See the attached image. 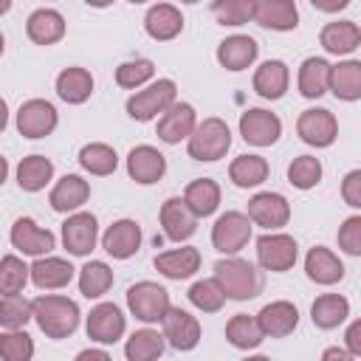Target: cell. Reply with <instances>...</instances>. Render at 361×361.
Wrapping results in <instances>:
<instances>
[{"mask_svg":"<svg viewBox=\"0 0 361 361\" xmlns=\"http://www.w3.org/2000/svg\"><path fill=\"white\" fill-rule=\"evenodd\" d=\"M296 259H299V245L290 234L265 231L262 237H257V262L262 271L285 274L296 265Z\"/></svg>","mask_w":361,"mask_h":361,"instance_id":"5b68a950","label":"cell"},{"mask_svg":"<svg viewBox=\"0 0 361 361\" xmlns=\"http://www.w3.org/2000/svg\"><path fill=\"white\" fill-rule=\"evenodd\" d=\"M251 20L271 31H293L299 25V8L293 0H251Z\"/></svg>","mask_w":361,"mask_h":361,"instance_id":"d6986e66","label":"cell"},{"mask_svg":"<svg viewBox=\"0 0 361 361\" xmlns=\"http://www.w3.org/2000/svg\"><path fill=\"white\" fill-rule=\"evenodd\" d=\"M214 282L220 285V290L226 293V299L234 302H245L254 299L262 290V276L254 268V262L243 259V257H226L214 262Z\"/></svg>","mask_w":361,"mask_h":361,"instance_id":"7a4b0ae2","label":"cell"},{"mask_svg":"<svg viewBox=\"0 0 361 361\" xmlns=\"http://www.w3.org/2000/svg\"><path fill=\"white\" fill-rule=\"evenodd\" d=\"M240 135L251 147H271L282 135V121L276 113L265 107H248L240 116Z\"/></svg>","mask_w":361,"mask_h":361,"instance_id":"4fadbf2b","label":"cell"},{"mask_svg":"<svg viewBox=\"0 0 361 361\" xmlns=\"http://www.w3.org/2000/svg\"><path fill=\"white\" fill-rule=\"evenodd\" d=\"M344 344H347L344 350H347L353 358H358V355H361V322H358V319L347 327V333H344Z\"/></svg>","mask_w":361,"mask_h":361,"instance_id":"816d5d0a","label":"cell"},{"mask_svg":"<svg viewBox=\"0 0 361 361\" xmlns=\"http://www.w3.org/2000/svg\"><path fill=\"white\" fill-rule=\"evenodd\" d=\"M31 319V302L23 293L0 296V327L3 330H23Z\"/></svg>","mask_w":361,"mask_h":361,"instance_id":"f6af8a7d","label":"cell"},{"mask_svg":"<svg viewBox=\"0 0 361 361\" xmlns=\"http://www.w3.org/2000/svg\"><path fill=\"white\" fill-rule=\"evenodd\" d=\"M338 248L350 257H358L361 254V217L358 214H350L341 226H338Z\"/></svg>","mask_w":361,"mask_h":361,"instance_id":"681fc988","label":"cell"},{"mask_svg":"<svg viewBox=\"0 0 361 361\" xmlns=\"http://www.w3.org/2000/svg\"><path fill=\"white\" fill-rule=\"evenodd\" d=\"M73 361H113V358H110V353H107V350H102V347H87V350L76 353V358H73Z\"/></svg>","mask_w":361,"mask_h":361,"instance_id":"f5cc1de1","label":"cell"},{"mask_svg":"<svg viewBox=\"0 0 361 361\" xmlns=\"http://www.w3.org/2000/svg\"><path fill=\"white\" fill-rule=\"evenodd\" d=\"M8 127V104H6V99L0 96V133Z\"/></svg>","mask_w":361,"mask_h":361,"instance_id":"9f6ffc18","label":"cell"},{"mask_svg":"<svg viewBox=\"0 0 361 361\" xmlns=\"http://www.w3.org/2000/svg\"><path fill=\"white\" fill-rule=\"evenodd\" d=\"M189 302L197 307V310H203V313H217L223 305H226V293L220 290V285L214 282V276L212 279H197L192 288H189Z\"/></svg>","mask_w":361,"mask_h":361,"instance_id":"7dc6e473","label":"cell"},{"mask_svg":"<svg viewBox=\"0 0 361 361\" xmlns=\"http://www.w3.org/2000/svg\"><path fill=\"white\" fill-rule=\"evenodd\" d=\"M175 102H178V85L172 79H158L127 99V116L135 121H152L161 118Z\"/></svg>","mask_w":361,"mask_h":361,"instance_id":"277c9868","label":"cell"},{"mask_svg":"<svg viewBox=\"0 0 361 361\" xmlns=\"http://www.w3.org/2000/svg\"><path fill=\"white\" fill-rule=\"evenodd\" d=\"M296 135L307 147L324 149L338 138V121L327 107H307L296 118Z\"/></svg>","mask_w":361,"mask_h":361,"instance_id":"ba28073f","label":"cell"},{"mask_svg":"<svg viewBox=\"0 0 361 361\" xmlns=\"http://www.w3.org/2000/svg\"><path fill=\"white\" fill-rule=\"evenodd\" d=\"M34 338L25 330H3L0 333V361H31Z\"/></svg>","mask_w":361,"mask_h":361,"instance_id":"bcb514c9","label":"cell"},{"mask_svg":"<svg viewBox=\"0 0 361 361\" xmlns=\"http://www.w3.org/2000/svg\"><path fill=\"white\" fill-rule=\"evenodd\" d=\"M73 265L62 257H37L31 265H28V279L34 282V288L39 290H56V288H65L71 285L73 279Z\"/></svg>","mask_w":361,"mask_h":361,"instance_id":"7402d4cb","label":"cell"},{"mask_svg":"<svg viewBox=\"0 0 361 361\" xmlns=\"http://www.w3.org/2000/svg\"><path fill=\"white\" fill-rule=\"evenodd\" d=\"M350 316V302L341 293H322L310 305V322L319 330H333Z\"/></svg>","mask_w":361,"mask_h":361,"instance_id":"e575fe53","label":"cell"},{"mask_svg":"<svg viewBox=\"0 0 361 361\" xmlns=\"http://www.w3.org/2000/svg\"><path fill=\"white\" fill-rule=\"evenodd\" d=\"M85 330H87V338L96 344H116L127 330V319L116 302H99L87 313Z\"/></svg>","mask_w":361,"mask_h":361,"instance_id":"30bf717a","label":"cell"},{"mask_svg":"<svg viewBox=\"0 0 361 361\" xmlns=\"http://www.w3.org/2000/svg\"><path fill=\"white\" fill-rule=\"evenodd\" d=\"M248 240H251V220L245 217V212L228 209L212 226V245L226 257H234L237 251H243Z\"/></svg>","mask_w":361,"mask_h":361,"instance_id":"52a82bcc","label":"cell"},{"mask_svg":"<svg viewBox=\"0 0 361 361\" xmlns=\"http://www.w3.org/2000/svg\"><path fill=\"white\" fill-rule=\"evenodd\" d=\"M197 124V113L189 102H175L161 118H158V138L164 144H180L183 138L192 135Z\"/></svg>","mask_w":361,"mask_h":361,"instance_id":"603a6c76","label":"cell"},{"mask_svg":"<svg viewBox=\"0 0 361 361\" xmlns=\"http://www.w3.org/2000/svg\"><path fill=\"white\" fill-rule=\"evenodd\" d=\"M25 34L37 45H54L65 37V17L56 8H37L25 20Z\"/></svg>","mask_w":361,"mask_h":361,"instance_id":"4dcf8cb0","label":"cell"},{"mask_svg":"<svg viewBox=\"0 0 361 361\" xmlns=\"http://www.w3.org/2000/svg\"><path fill=\"white\" fill-rule=\"evenodd\" d=\"M212 14L220 25H243L251 20V0H217L212 3Z\"/></svg>","mask_w":361,"mask_h":361,"instance_id":"c3c4849f","label":"cell"},{"mask_svg":"<svg viewBox=\"0 0 361 361\" xmlns=\"http://www.w3.org/2000/svg\"><path fill=\"white\" fill-rule=\"evenodd\" d=\"M79 305L59 293H42L31 302V319L48 338H68L79 327Z\"/></svg>","mask_w":361,"mask_h":361,"instance_id":"6da1fadb","label":"cell"},{"mask_svg":"<svg viewBox=\"0 0 361 361\" xmlns=\"http://www.w3.org/2000/svg\"><path fill=\"white\" fill-rule=\"evenodd\" d=\"M305 274L316 285H336L344 279V262L324 245H313L305 257Z\"/></svg>","mask_w":361,"mask_h":361,"instance_id":"f546056e","label":"cell"},{"mask_svg":"<svg viewBox=\"0 0 361 361\" xmlns=\"http://www.w3.org/2000/svg\"><path fill=\"white\" fill-rule=\"evenodd\" d=\"M99 240V220L90 212H73L62 223V245L73 257H87Z\"/></svg>","mask_w":361,"mask_h":361,"instance_id":"7c38bea8","label":"cell"},{"mask_svg":"<svg viewBox=\"0 0 361 361\" xmlns=\"http://www.w3.org/2000/svg\"><path fill=\"white\" fill-rule=\"evenodd\" d=\"M158 217H161V228H164L166 240H172V243H183L197 231V217L189 212L183 197H166L161 203Z\"/></svg>","mask_w":361,"mask_h":361,"instance_id":"ffe728a7","label":"cell"},{"mask_svg":"<svg viewBox=\"0 0 361 361\" xmlns=\"http://www.w3.org/2000/svg\"><path fill=\"white\" fill-rule=\"evenodd\" d=\"M141 240H144L141 226H138L135 220H130V217H121V220L110 223L107 231L102 234V248H104L113 259H130V257L138 254Z\"/></svg>","mask_w":361,"mask_h":361,"instance_id":"e0dca14e","label":"cell"},{"mask_svg":"<svg viewBox=\"0 0 361 361\" xmlns=\"http://www.w3.org/2000/svg\"><path fill=\"white\" fill-rule=\"evenodd\" d=\"M59 113L48 99H28L17 110V133L23 138H45L56 130Z\"/></svg>","mask_w":361,"mask_h":361,"instance_id":"9c48e42d","label":"cell"},{"mask_svg":"<svg viewBox=\"0 0 361 361\" xmlns=\"http://www.w3.org/2000/svg\"><path fill=\"white\" fill-rule=\"evenodd\" d=\"M79 166H82L85 172H90V175L104 178V175H113V172H116L118 155H116V149H113L110 144L90 141V144H85V147L79 149Z\"/></svg>","mask_w":361,"mask_h":361,"instance_id":"ab89813d","label":"cell"},{"mask_svg":"<svg viewBox=\"0 0 361 361\" xmlns=\"http://www.w3.org/2000/svg\"><path fill=\"white\" fill-rule=\"evenodd\" d=\"M251 85H254V93L257 96H262L268 102H276V99L285 96V90L290 85V71H288V65L282 59H265L254 71Z\"/></svg>","mask_w":361,"mask_h":361,"instance_id":"484cf974","label":"cell"},{"mask_svg":"<svg viewBox=\"0 0 361 361\" xmlns=\"http://www.w3.org/2000/svg\"><path fill=\"white\" fill-rule=\"evenodd\" d=\"M347 6H350V0H333V3L313 0V8H319V11H338V8H347Z\"/></svg>","mask_w":361,"mask_h":361,"instance_id":"11a10c76","label":"cell"},{"mask_svg":"<svg viewBox=\"0 0 361 361\" xmlns=\"http://www.w3.org/2000/svg\"><path fill=\"white\" fill-rule=\"evenodd\" d=\"M322 361H355L344 347H327L324 353H322Z\"/></svg>","mask_w":361,"mask_h":361,"instance_id":"db71d44e","label":"cell"},{"mask_svg":"<svg viewBox=\"0 0 361 361\" xmlns=\"http://www.w3.org/2000/svg\"><path fill=\"white\" fill-rule=\"evenodd\" d=\"M243 361H271V358L268 355H245Z\"/></svg>","mask_w":361,"mask_h":361,"instance_id":"680465c9","label":"cell"},{"mask_svg":"<svg viewBox=\"0 0 361 361\" xmlns=\"http://www.w3.org/2000/svg\"><path fill=\"white\" fill-rule=\"evenodd\" d=\"M319 42L333 56H347L361 45V28L353 20H333L319 31Z\"/></svg>","mask_w":361,"mask_h":361,"instance_id":"83f0119b","label":"cell"},{"mask_svg":"<svg viewBox=\"0 0 361 361\" xmlns=\"http://www.w3.org/2000/svg\"><path fill=\"white\" fill-rule=\"evenodd\" d=\"M113 268L102 259H90L79 268V293L85 299H99L113 288Z\"/></svg>","mask_w":361,"mask_h":361,"instance_id":"f35d334b","label":"cell"},{"mask_svg":"<svg viewBox=\"0 0 361 361\" xmlns=\"http://www.w3.org/2000/svg\"><path fill=\"white\" fill-rule=\"evenodd\" d=\"M268 172H271L268 161L262 155H251V152L237 155L228 164V180L234 186H240V189H254V186L265 183L268 180Z\"/></svg>","mask_w":361,"mask_h":361,"instance_id":"836d02e7","label":"cell"},{"mask_svg":"<svg viewBox=\"0 0 361 361\" xmlns=\"http://www.w3.org/2000/svg\"><path fill=\"white\" fill-rule=\"evenodd\" d=\"M254 319H257L262 336H268V338H285L299 324V307L293 302H288V299H276V302L262 305V310Z\"/></svg>","mask_w":361,"mask_h":361,"instance_id":"ac0fdd59","label":"cell"},{"mask_svg":"<svg viewBox=\"0 0 361 361\" xmlns=\"http://www.w3.org/2000/svg\"><path fill=\"white\" fill-rule=\"evenodd\" d=\"M127 307H130V313H133L138 322L155 324V322L164 319V313H166L172 305H169V293H166L164 285L144 279V282H135V285L127 288Z\"/></svg>","mask_w":361,"mask_h":361,"instance_id":"8992f818","label":"cell"},{"mask_svg":"<svg viewBox=\"0 0 361 361\" xmlns=\"http://www.w3.org/2000/svg\"><path fill=\"white\" fill-rule=\"evenodd\" d=\"M245 217L254 226H262L265 231H279L282 226H288L290 220V203L285 195L279 192H257L248 200V212Z\"/></svg>","mask_w":361,"mask_h":361,"instance_id":"8fae6325","label":"cell"},{"mask_svg":"<svg viewBox=\"0 0 361 361\" xmlns=\"http://www.w3.org/2000/svg\"><path fill=\"white\" fill-rule=\"evenodd\" d=\"M161 330H164L161 333L164 341L180 353L195 350L200 344V322L183 307H169L161 319Z\"/></svg>","mask_w":361,"mask_h":361,"instance_id":"5bb4252c","label":"cell"},{"mask_svg":"<svg viewBox=\"0 0 361 361\" xmlns=\"http://www.w3.org/2000/svg\"><path fill=\"white\" fill-rule=\"evenodd\" d=\"M144 31L158 39V42H169L175 39L180 31H183V14L178 6L172 3H155L147 8V17H144Z\"/></svg>","mask_w":361,"mask_h":361,"instance_id":"cb8c5ba5","label":"cell"},{"mask_svg":"<svg viewBox=\"0 0 361 361\" xmlns=\"http://www.w3.org/2000/svg\"><path fill=\"white\" fill-rule=\"evenodd\" d=\"M166 172V158L158 147H149V144H138L127 152V175L141 183V186H152L164 178Z\"/></svg>","mask_w":361,"mask_h":361,"instance_id":"2e32d148","label":"cell"},{"mask_svg":"<svg viewBox=\"0 0 361 361\" xmlns=\"http://www.w3.org/2000/svg\"><path fill=\"white\" fill-rule=\"evenodd\" d=\"M327 90L341 102H358L361 99V62L344 59V62L330 65Z\"/></svg>","mask_w":361,"mask_h":361,"instance_id":"f1b7e54d","label":"cell"},{"mask_svg":"<svg viewBox=\"0 0 361 361\" xmlns=\"http://www.w3.org/2000/svg\"><path fill=\"white\" fill-rule=\"evenodd\" d=\"M8 237H11V245H14L20 254H28V257H48V254L56 248L54 231L37 226L31 217H17Z\"/></svg>","mask_w":361,"mask_h":361,"instance_id":"9a60e30c","label":"cell"},{"mask_svg":"<svg viewBox=\"0 0 361 361\" xmlns=\"http://www.w3.org/2000/svg\"><path fill=\"white\" fill-rule=\"evenodd\" d=\"M228 147H231V130H228V124H226L223 118H217V116H209V118L197 121L195 130H192V135L186 138V152H189V158L206 161V164L220 161V158L228 152Z\"/></svg>","mask_w":361,"mask_h":361,"instance_id":"3957f363","label":"cell"},{"mask_svg":"<svg viewBox=\"0 0 361 361\" xmlns=\"http://www.w3.org/2000/svg\"><path fill=\"white\" fill-rule=\"evenodd\" d=\"M322 161L316 155H299L288 164V183L296 189H313L322 180Z\"/></svg>","mask_w":361,"mask_h":361,"instance_id":"b9f144b4","label":"cell"},{"mask_svg":"<svg viewBox=\"0 0 361 361\" xmlns=\"http://www.w3.org/2000/svg\"><path fill=\"white\" fill-rule=\"evenodd\" d=\"M54 178V161L45 155H25L17 164V186L23 192H39Z\"/></svg>","mask_w":361,"mask_h":361,"instance_id":"d590c367","label":"cell"},{"mask_svg":"<svg viewBox=\"0 0 361 361\" xmlns=\"http://www.w3.org/2000/svg\"><path fill=\"white\" fill-rule=\"evenodd\" d=\"M164 347H166V341L158 330L141 327L124 341V358L127 361H158L164 355Z\"/></svg>","mask_w":361,"mask_h":361,"instance_id":"8d00e7d4","label":"cell"},{"mask_svg":"<svg viewBox=\"0 0 361 361\" xmlns=\"http://www.w3.org/2000/svg\"><path fill=\"white\" fill-rule=\"evenodd\" d=\"M56 96L68 104H85L90 96H93V76L87 68H79V65H71V68H62L59 76H56Z\"/></svg>","mask_w":361,"mask_h":361,"instance_id":"1f68e13d","label":"cell"},{"mask_svg":"<svg viewBox=\"0 0 361 361\" xmlns=\"http://www.w3.org/2000/svg\"><path fill=\"white\" fill-rule=\"evenodd\" d=\"M226 338H228V344L237 347V350H254V347L262 344L265 336H262V330H259V324H257L254 316H248V313H234V316L226 322Z\"/></svg>","mask_w":361,"mask_h":361,"instance_id":"60d3db41","label":"cell"},{"mask_svg":"<svg viewBox=\"0 0 361 361\" xmlns=\"http://www.w3.org/2000/svg\"><path fill=\"white\" fill-rule=\"evenodd\" d=\"M257 54H259V45L248 34H231V37H226L217 45V62L226 71H245V68H251L257 62Z\"/></svg>","mask_w":361,"mask_h":361,"instance_id":"d4e9b609","label":"cell"},{"mask_svg":"<svg viewBox=\"0 0 361 361\" xmlns=\"http://www.w3.org/2000/svg\"><path fill=\"white\" fill-rule=\"evenodd\" d=\"M183 203L189 206V212L197 220L214 214L217 206H220V186H217V180H212V178H195L183 189Z\"/></svg>","mask_w":361,"mask_h":361,"instance_id":"d6a6232c","label":"cell"},{"mask_svg":"<svg viewBox=\"0 0 361 361\" xmlns=\"http://www.w3.org/2000/svg\"><path fill=\"white\" fill-rule=\"evenodd\" d=\"M327 73H330V62L322 59V56H307L302 65H299V76H296V85H299V93L305 99H319L327 93Z\"/></svg>","mask_w":361,"mask_h":361,"instance_id":"74e56055","label":"cell"},{"mask_svg":"<svg viewBox=\"0 0 361 361\" xmlns=\"http://www.w3.org/2000/svg\"><path fill=\"white\" fill-rule=\"evenodd\" d=\"M155 271L166 279H189L200 271V251L195 245H183V248H169L164 254L155 257Z\"/></svg>","mask_w":361,"mask_h":361,"instance_id":"4316f807","label":"cell"},{"mask_svg":"<svg viewBox=\"0 0 361 361\" xmlns=\"http://www.w3.org/2000/svg\"><path fill=\"white\" fill-rule=\"evenodd\" d=\"M87 197H90V183L82 175H62L54 183V189L48 195V203L59 214H73L87 203Z\"/></svg>","mask_w":361,"mask_h":361,"instance_id":"44dd1931","label":"cell"},{"mask_svg":"<svg viewBox=\"0 0 361 361\" xmlns=\"http://www.w3.org/2000/svg\"><path fill=\"white\" fill-rule=\"evenodd\" d=\"M6 178H8V161L0 155V186L6 183Z\"/></svg>","mask_w":361,"mask_h":361,"instance_id":"6f0895ef","label":"cell"},{"mask_svg":"<svg viewBox=\"0 0 361 361\" xmlns=\"http://www.w3.org/2000/svg\"><path fill=\"white\" fill-rule=\"evenodd\" d=\"M341 197L347 206L353 209H361V169H353L344 175L341 180Z\"/></svg>","mask_w":361,"mask_h":361,"instance_id":"f907efd6","label":"cell"},{"mask_svg":"<svg viewBox=\"0 0 361 361\" xmlns=\"http://www.w3.org/2000/svg\"><path fill=\"white\" fill-rule=\"evenodd\" d=\"M8 8H11V3H8V0H0V14H6Z\"/></svg>","mask_w":361,"mask_h":361,"instance_id":"91938a15","label":"cell"},{"mask_svg":"<svg viewBox=\"0 0 361 361\" xmlns=\"http://www.w3.org/2000/svg\"><path fill=\"white\" fill-rule=\"evenodd\" d=\"M25 285H28V265L17 254H6L0 259V293L14 296L23 293Z\"/></svg>","mask_w":361,"mask_h":361,"instance_id":"7bdbcfd3","label":"cell"},{"mask_svg":"<svg viewBox=\"0 0 361 361\" xmlns=\"http://www.w3.org/2000/svg\"><path fill=\"white\" fill-rule=\"evenodd\" d=\"M155 73L152 59H127L116 68V85L124 90H138L144 87Z\"/></svg>","mask_w":361,"mask_h":361,"instance_id":"ee69618b","label":"cell"},{"mask_svg":"<svg viewBox=\"0 0 361 361\" xmlns=\"http://www.w3.org/2000/svg\"><path fill=\"white\" fill-rule=\"evenodd\" d=\"M3 48H6V37L0 34V54H3Z\"/></svg>","mask_w":361,"mask_h":361,"instance_id":"94428289","label":"cell"}]
</instances>
